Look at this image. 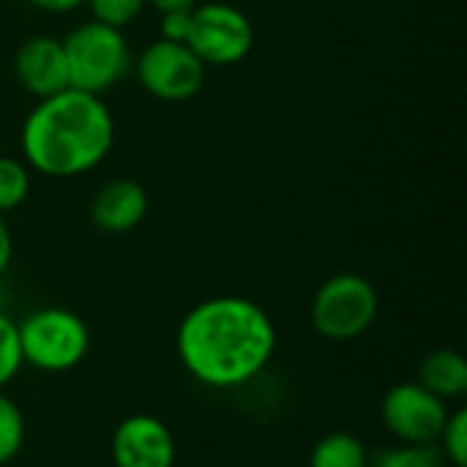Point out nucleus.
<instances>
[{
    "mask_svg": "<svg viewBox=\"0 0 467 467\" xmlns=\"http://www.w3.org/2000/svg\"><path fill=\"white\" fill-rule=\"evenodd\" d=\"M14 74L19 85L36 99H49L71 88L63 41L52 36L25 38L14 55Z\"/></svg>",
    "mask_w": 467,
    "mask_h": 467,
    "instance_id": "9d476101",
    "label": "nucleus"
},
{
    "mask_svg": "<svg viewBox=\"0 0 467 467\" xmlns=\"http://www.w3.org/2000/svg\"><path fill=\"white\" fill-rule=\"evenodd\" d=\"M186 44L205 66H233L252 52L254 27L241 8L211 0L192 8Z\"/></svg>",
    "mask_w": 467,
    "mask_h": 467,
    "instance_id": "423d86ee",
    "label": "nucleus"
},
{
    "mask_svg": "<svg viewBox=\"0 0 467 467\" xmlns=\"http://www.w3.org/2000/svg\"><path fill=\"white\" fill-rule=\"evenodd\" d=\"M22 350H19V331L16 323L0 309V389L8 386L16 372L22 369Z\"/></svg>",
    "mask_w": 467,
    "mask_h": 467,
    "instance_id": "a211bd4d",
    "label": "nucleus"
},
{
    "mask_svg": "<svg viewBox=\"0 0 467 467\" xmlns=\"http://www.w3.org/2000/svg\"><path fill=\"white\" fill-rule=\"evenodd\" d=\"M27 3L41 11H49V14H68V11L85 5V0H27Z\"/></svg>",
    "mask_w": 467,
    "mask_h": 467,
    "instance_id": "4be33fe9",
    "label": "nucleus"
},
{
    "mask_svg": "<svg viewBox=\"0 0 467 467\" xmlns=\"http://www.w3.org/2000/svg\"><path fill=\"white\" fill-rule=\"evenodd\" d=\"M11 257H14V241H11L8 222H5V216L0 213V276H3L5 268L11 265Z\"/></svg>",
    "mask_w": 467,
    "mask_h": 467,
    "instance_id": "412c9836",
    "label": "nucleus"
},
{
    "mask_svg": "<svg viewBox=\"0 0 467 467\" xmlns=\"http://www.w3.org/2000/svg\"><path fill=\"white\" fill-rule=\"evenodd\" d=\"M109 454L115 467H175V438L161 419L134 413L115 427Z\"/></svg>",
    "mask_w": 467,
    "mask_h": 467,
    "instance_id": "1a4fd4ad",
    "label": "nucleus"
},
{
    "mask_svg": "<svg viewBox=\"0 0 467 467\" xmlns=\"http://www.w3.org/2000/svg\"><path fill=\"white\" fill-rule=\"evenodd\" d=\"M93 19L109 27H129L145 8V0H85Z\"/></svg>",
    "mask_w": 467,
    "mask_h": 467,
    "instance_id": "6ab92c4d",
    "label": "nucleus"
},
{
    "mask_svg": "<svg viewBox=\"0 0 467 467\" xmlns=\"http://www.w3.org/2000/svg\"><path fill=\"white\" fill-rule=\"evenodd\" d=\"M380 298L361 274H334L326 279L309 306L312 328L328 342H353L378 320Z\"/></svg>",
    "mask_w": 467,
    "mask_h": 467,
    "instance_id": "39448f33",
    "label": "nucleus"
},
{
    "mask_svg": "<svg viewBox=\"0 0 467 467\" xmlns=\"http://www.w3.org/2000/svg\"><path fill=\"white\" fill-rule=\"evenodd\" d=\"M63 41L68 63V85L82 93L104 96L134 66L131 47L123 30L101 25L96 19L77 25Z\"/></svg>",
    "mask_w": 467,
    "mask_h": 467,
    "instance_id": "7ed1b4c3",
    "label": "nucleus"
},
{
    "mask_svg": "<svg viewBox=\"0 0 467 467\" xmlns=\"http://www.w3.org/2000/svg\"><path fill=\"white\" fill-rule=\"evenodd\" d=\"M449 413V405L416 380L391 386L380 405L383 427L397 443H438Z\"/></svg>",
    "mask_w": 467,
    "mask_h": 467,
    "instance_id": "6e6552de",
    "label": "nucleus"
},
{
    "mask_svg": "<svg viewBox=\"0 0 467 467\" xmlns=\"http://www.w3.org/2000/svg\"><path fill=\"white\" fill-rule=\"evenodd\" d=\"M309 467H369V451L350 432H328L312 446Z\"/></svg>",
    "mask_w": 467,
    "mask_h": 467,
    "instance_id": "ddd939ff",
    "label": "nucleus"
},
{
    "mask_svg": "<svg viewBox=\"0 0 467 467\" xmlns=\"http://www.w3.org/2000/svg\"><path fill=\"white\" fill-rule=\"evenodd\" d=\"M0 304H3V296H0Z\"/></svg>",
    "mask_w": 467,
    "mask_h": 467,
    "instance_id": "b1692460",
    "label": "nucleus"
},
{
    "mask_svg": "<svg viewBox=\"0 0 467 467\" xmlns=\"http://www.w3.org/2000/svg\"><path fill=\"white\" fill-rule=\"evenodd\" d=\"M16 331L22 361L47 375H60L79 367L90 350V331L85 320L71 309H36L22 323H16Z\"/></svg>",
    "mask_w": 467,
    "mask_h": 467,
    "instance_id": "20e7f679",
    "label": "nucleus"
},
{
    "mask_svg": "<svg viewBox=\"0 0 467 467\" xmlns=\"http://www.w3.org/2000/svg\"><path fill=\"white\" fill-rule=\"evenodd\" d=\"M369 467H446L438 443H397L369 457Z\"/></svg>",
    "mask_w": 467,
    "mask_h": 467,
    "instance_id": "4468645a",
    "label": "nucleus"
},
{
    "mask_svg": "<svg viewBox=\"0 0 467 467\" xmlns=\"http://www.w3.org/2000/svg\"><path fill=\"white\" fill-rule=\"evenodd\" d=\"M416 383H421L430 394L443 402L462 400L467 394V361L462 353L441 348L421 358Z\"/></svg>",
    "mask_w": 467,
    "mask_h": 467,
    "instance_id": "f8f14e48",
    "label": "nucleus"
},
{
    "mask_svg": "<svg viewBox=\"0 0 467 467\" xmlns=\"http://www.w3.org/2000/svg\"><path fill=\"white\" fill-rule=\"evenodd\" d=\"M145 5H150L156 14H172V11H192L197 0H145Z\"/></svg>",
    "mask_w": 467,
    "mask_h": 467,
    "instance_id": "5701e85b",
    "label": "nucleus"
},
{
    "mask_svg": "<svg viewBox=\"0 0 467 467\" xmlns=\"http://www.w3.org/2000/svg\"><path fill=\"white\" fill-rule=\"evenodd\" d=\"M148 213V192L131 178H115L107 181L93 202H90V219L101 233H129L134 230Z\"/></svg>",
    "mask_w": 467,
    "mask_h": 467,
    "instance_id": "9b49d317",
    "label": "nucleus"
},
{
    "mask_svg": "<svg viewBox=\"0 0 467 467\" xmlns=\"http://www.w3.org/2000/svg\"><path fill=\"white\" fill-rule=\"evenodd\" d=\"M30 194V170L27 164L11 159V156H0V213H11L16 211Z\"/></svg>",
    "mask_w": 467,
    "mask_h": 467,
    "instance_id": "2eb2a0df",
    "label": "nucleus"
},
{
    "mask_svg": "<svg viewBox=\"0 0 467 467\" xmlns=\"http://www.w3.org/2000/svg\"><path fill=\"white\" fill-rule=\"evenodd\" d=\"M159 30L164 41H178L186 44L189 38V22H192V11H172V14H159Z\"/></svg>",
    "mask_w": 467,
    "mask_h": 467,
    "instance_id": "aec40b11",
    "label": "nucleus"
},
{
    "mask_svg": "<svg viewBox=\"0 0 467 467\" xmlns=\"http://www.w3.org/2000/svg\"><path fill=\"white\" fill-rule=\"evenodd\" d=\"M22 156L49 178H77L99 167L115 145V118L101 96L66 88L38 99L22 123Z\"/></svg>",
    "mask_w": 467,
    "mask_h": 467,
    "instance_id": "f03ea898",
    "label": "nucleus"
},
{
    "mask_svg": "<svg viewBox=\"0 0 467 467\" xmlns=\"http://www.w3.org/2000/svg\"><path fill=\"white\" fill-rule=\"evenodd\" d=\"M438 449L446 460V465L467 467V410L457 408L449 413L446 427L438 438Z\"/></svg>",
    "mask_w": 467,
    "mask_h": 467,
    "instance_id": "f3484780",
    "label": "nucleus"
},
{
    "mask_svg": "<svg viewBox=\"0 0 467 467\" xmlns=\"http://www.w3.org/2000/svg\"><path fill=\"white\" fill-rule=\"evenodd\" d=\"M181 367L205 389L230 391L252 383L276 353V326L244 296H213L192 306L175 334Z\"/></svg>",
    "mask_w": 467,
    "mask_h": 467,
    "instance_id": "f257e3e1",
    "label": "nucleus"
},
{
    "mask_svg": "<svg viewBox=\"0 0 467 467\" xmlns=\"http://www.w3.org/2000/svg\"><path fill=\"white\" fill-rule=\"evenodd\" d=\"M25 432H27V424H25L22 408L11 397L0 394V465L11 462L22 451Z\"/></svg>",
    "mask_w": 467,
    "mask_h": 467,
    "instance_id": "dca6fc26",
    "label": "nucleus"
},
{
    "mask_svg": "<svg viewBox=\"0 0 467 467\" xmlns=\"http://www.w3.org/2000/svg\"><path fill=\"white\" fill-rule=\"evenodd\" d=\"M205 68L208 66L189 49V44L164 38L150 41L134 63L142 90L159 101L194 99L205 85Z\"/></svg>",
    "mask_w": 467,
    "mask_h": 467,
    "instance_id": "0eeeda50",
    "label": "nucleus"
}]
</instances>
